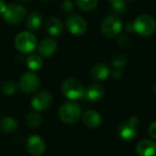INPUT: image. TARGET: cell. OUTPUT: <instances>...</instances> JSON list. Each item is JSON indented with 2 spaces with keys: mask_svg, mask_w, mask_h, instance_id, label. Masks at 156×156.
<instances>
[{
  "mask_svg": "<svg viewBox=\"0 0 156 156\" xmlns=\"http://www.w3.org/2000/svg\"><path fill=\"white\" fill-rule=\"evenodd\" d=\"M156 22L152 17L143 14L135 19L133 22V30L142 37H149L154 33Z\"/></svg>",
  "mask_w": 156,
  "mask_h": 156,
  "instance_id": "1",
  "label": "cell"
},
{
  "mask_svg": "<svg viewBox=\"0 0 156 156\" xmlns=\"http://www.w3.org/2000/svg\"><path fill=\"white\" fill-rule=\"evenodd\" d=\"M122 20L118 16H108L101 23L102 33L108 38L118 36L122 30Z\"/></svg>",
  "mask_w": 156,
  "mask_h": 156,
  "instance_id": "5",
  "label": "cell"
},
{
  "mask_svg": "<svg viewBox=\"0 0 156 156\" xmlns=\"http://www.w3.org/2000/svg\"><path fill=\"white\" fill-rule=\"evenodd\" d=\"M105 94V88L102 85L93 84L85 89L84 97L90 102H98L101 100Z\"/></svg>",
  "mask_w": 156,
  "mask_h": 156,
  "instance_id": "13",
  "label": "cell"
},
{
  "mask_svg": "<svg viewBox=\"0 0 156 156\" xmlns=\"http://www.w3.org/2000/svg\"><path fill=\"white\" fill-rule=\"evenodd\" d=\"M152 90H153V93H154V95L156 96V84L153 86V88H152Z\"/></svg>",
  "mask_w": 156,
  "mask_h": 156,
  "instance_id": "32",
  "label": "cell"
},
{
  "mask_svg": "<svg viewBox=\"0 0 156 156\" xmlns=\"http://www.w3.org/2000/svg\"><path fill=\"white\" fill-rule=\"evenodd\" d=\"M111 76L114 78V79H119V78H121V76H122V73L119 69H117L111 73Z\"/></svg>",
  "mask_w": 156,
  "mask_h": 156,
  "instance_id": "29",
  "label": "cell"
},
{
  "mask_svg": "<svg viewBox=\"0 0 156 156\" xmlns=\"http://www.w3.org/2000/svg\"><path fill=\"white\" fill-rule=\"evenodd\" d=\"M43 1H50V0H43Z\"/></svg>",
  "mask_w": 156,
  "mask_h": 156,
  "instance_id": "35",
  "label": "cell"
},
{
  "mask_svg": "<svg viewBox=\"0 0 156 156\" xmlns=\"http://www.w3.org/2000/svg\"><path fill=\"white\" fill-rule=\"evenodd\" d=\"M108 1H110V2L112 3V2H116V1H118V0H108Z\"/></svg>",
  "mask_w": 156,
  "mask_h": 156,
  "instance_id": "34",
  "label": "cell"
},
{
  "mask_svg": "<svg viewBox=\"0 0 156 156\" xmlns=\"http://www.w3.org/2000/svg\"><path fill=\"white\" fill-rule=\"evenodd\" d=\"M7 9V4L4 0H0V14H3Z\"/></svg>",
  "mask_w": 156,
  "mask_h": 156,
  "instance_id": "30",
  "label": "cell"
},
{
  "mask_svg": "<svg viewBox=\"0 0 156 156\" xmlns=\"http://www.w3.org/2000/svg\"><path fill=\"white\" fill-rule=\"evenodd\" d=\"M16 48L23 53H30L37 47L36 36L30 31H22L16 36Z\"/></svg>",
  "mask_w": 156,
  "mask_h": 156,
  "instance_id": "4",
  "label": "cell"
},
{
  "mask_svg": "<svg viewBox=\"0 0 156 156\" xmlns=\"http://www.w3.org/2000/svg\"><path fill=\"white\" fill-rule=\"evenodd\" d=\"M46 146L44 140L38 135H32L30 136L27 140V150L28 151L34 155V156H40L43 154L45 151Z\"/></svg>",
  "mask_w": 156,
  "mask_h": 156,
  "instance_id": "10",
  "label": "cell"
},
{
  "mask_svg": "<svg viewBox=\"0 0 156 156\" xmlns=\"http://www.w3.org/2000/svg\"><path fill=\"white\" fill-rule=\"evenodd\" d=\"M112 9L117 13H122L126 10L127 6L123 0H118L116 2H112Z\"/></svg>",
  "mask_w": 156,
  "mask_h": 156,
  "instance_id": "25",
  "label": "cell"
},
{
  "mask_svg": "<svg viewBox=\"0 0 156 156\" xmlns=\"http://www.w3.org/2000/svg\"><path fill=\"white\" fill-rule=\"evenodd\" d=\"M136 151L140 156H154L156 154V143L151 140H142L137 144Z\"/></svg>",
  "mask_w": 156,
  "mask_h": 156,
  "instance_id": "15",
  "label": "cell"
},
{
  "mask_svg": "<svg viewBox=\"0 0 156 156\" xmlns=\"http://www.w3.org/2000/svg\"><path fill=\"white\" fill-rule=\"evenodd\" d=\"M42 23V19H41V15L39 13V12H31L28 19H27V21H26V25H27V28L30 30H32V31H36L40 29L41 25Z\"/></svg>",
  "mask_w": 156,
  "mask_h": 156,
  "instance_id": "18",
  "label": "cell"
},
{
  "mask_svg": "<svg viewBox=\"0 0 156 156\" xmlns=\"http://www.w3.org/2000/svg\"><path fill=\"white\" fill-rule=\"evenodd\" d=\"M18 89H19V85L16 82L12 81V80H9V81L4 82V84L1 87L2 92L5 95H8V96L14 95L17 92Z\"/></svg>",
  "mask_w": 156,
  "mask_h": 156,
  "instance_id": "22",
  "label": "cell"
},
{
  "mask_svg": "<svg viewBox=\"0 0 156 156\" xmlns=\"http://www.w3.org/2000/svg\"><path fill=\"white\" fill-rule=\"evenodd\" d=\"M27 123L30 127L36 128L41 123V117L37 112H30L27 117Z\"/></svg>",
  "mask_w": 156,
  "mask_h": 156,
  "instance_id": "23",
  "label": "cell"
},
{
  "mask_svg": "<svg viewBox=\"0 0 156 156\" xmlns=\"http://www.w3.org/2000/svg\"><path fill=\"white\" fill-rule=\"evenodd\" d=\"M118 42L121 47H128V45H129V43H130V41L129 39V37H127V36H121L119 39Z\"/></svg>",
  "mask_w": 156,
  "mask_h": 156,
  "instance_id": "27",
  "label": "cell"
},
{
  "mask_svg": "<svg viewBox=\"0 0 156 156\" xmlns=\"http://www.w3.org/2000/svg\"><path fill=\"white\" fill-rule=\"evenodd\" d=\"M101 116L96 110H87L83 116V121L85 125L88 128L95 129L101 124Z\"/></svg>",
  "mask_w": 156,
  "mask_h": 156,
  "instance_id": "16",
  "label": "cell"
},
{
  "mask_svg": "<svg viewBox=\"0 0 156 156\" xmlns=\"http://www.w3.org/2000/svg\"><path fill=\"white\" fill-rule=\"evenodd\" d=\"M110 67L105 62H99L92 66L89 72V75L94 81H103L109 76Z\"/></svg>",
  "mask_w": 156,
  "mask_h": 156,
  "instance_id": "11",
  "label": "cell"
},
{
  "mask_svg": "<svg viewBox=\"0 0 156 156\" xmlns=\"http://www.w3.org/2000/svg\"><path fill=\"white\" fill-rule=\"evenodd\" d=\"M25 17L26 9L23 6L19 4H11L7 6V9L3 13L4 20L11 25L20 24L21 21H23Z\"/></svg>",
  "mask_w": 156,
  "mask_h": 156,
  "instance_id": "6",
  "label": "cell"
},
{
  "mask_svg": "<svg viewBox=\"0 0 156 156\" xmlns=\"http://www.w3.org/2000/svg\"><path fill=\"white\" fill-rule=\"evenodd\" d=\"M126 64H127V57H125L124 55L118 54L112 60V65L116 69H121L125 67Z\"/></svg>",
  "mask_w": 156,
  "mask_h": 156,
  "instance_id": "24",
  "label": "cell"
},
{
  "mask_svg": "<svg viewBox=\"0 0 156 156\" xmlns=\"http://www.w3.org/2000/svg\"><path fill=\"white\" fill-rule=\"evenodd\" d=\"M128 1H133V0H128Z\"/></svg>",
  "mask_w": 156,
  "mask_h": 156,
  "instance_id": "36",
  "label": "cell"
},
{
  "mask_svg": "<svg viewBox=\"0 0 156 156\" xmlns=\"http://www.w3.org/2000/svg\"><path fill=\"white\" fill-rule=\"evenodd\" d=\"M52 96L48 91L38 92L31 99V106L37 111H44L52 104Z\"/></svg>",
  "mask_w": 156,
  "mask_h": 156,
  "instance_id": "9",
  "label": "cell"
},
{
  "mask_svg": "<svg viewBox=\"0 0 156 156\" xmlns=\"http://www.w3.org/2000/svg\"><path fill=\"white\" fill-rule=\"evenodd\" d=\"M119 135L124 140H132L137 135L136 124L130 119L121 123L119 127Z\"/></svg>",
  "mask_w": 156,
  "mask_h": 156,
  "instance_id": "14",
  "label": "cell"
},
{
  "mask_svg": "<svg viewBox=\"0 0 156 156\" xmlns=\"http://www.w3.org/2000/svg\"><path fill=\"white\" fill-rule=\"evenodd\" d=\"M62 91L63 96L71 100L79 99L84 97L85 89L83 85L74 78H68L62 85Z\"/></svg>",
  "mask_w": 156,
  "mask_h": 156,
  "instance_id": "3",
  "label": "cell"
},
{
  "mask_svg": "<svg viewBox=\"0 0 156 156\" xmlns=\"http://www.w3.org/2000/svg\"><path fill=\"white\" fill-rule=\"evenodd\" d=\"M18 128V121L11 117H6L0 121V129L6 133H12Z\"/></svg>",
  "mask_w": 156,
  "mask_h": 156,
  "instance_id": "19",
  "label": "cell"
},
{
  "mask_svg": "<svg viewBox=\"0 0 156 156\" xmlns=\"http://www.w3.org/2000/svg\"><path fill=\"white\" fill-rule=\"evenodd\" d=\"M75 2L79 9L87 12L93 11L98 6V0H75Z\"/></svg>",
  "mask_w": 156,
  "mask_h": 156,
  "instance_id": "21",
  "label": "cell"
},
{
  "mask_svg": "<svg viewBox=\"0 0 156 156\" xmlns=\"http://www.w3.org/2000/svg\"><path fill=\"white\" fill-rule=\"evenodd\" d=\"M82 115L81 107L73 102H66L62 104L59 110L61 120L65 124H73L79 120Z\"/></svg>",
  "mask_w": 156,
  "mask_h": 156,
  "instance_id": "2",
  "label": "cell"
},
{
  "mask_svg": "<svg viewBox=\"0 0 156 156\" xmlns=\"http://www.w3.org/2000/svg\"><path fill=\"white\" fill-rule=\"evenodd\" d=\"M57 49H58V42L52 38L44 39L38 45L39 54L43 57H50L53 55L56 52Z\"/></svg>",
  "mask_w": 156,
  "mask_h": 156,
  "instance_id": "12",
  "label": "cell"
},
{
  "mask_svg": "<svg viewBox=\"0 0 156 156\" xmlns=\"http://www.w3.org/2000/svg\"><path fill=\"white\" fill-rule=\"evenodd\" d=\"M149 134L151 138L156 139V121L152 122L149 127Z\"/></svg>",
  "mask_w": 156,
  "mask_h": 156,
  "instance_id": "28",
  "label": "cell"
},
{
  "mask_svg": "<svg viewBox=\"0 0 156 156\" xmlns=\"http://www.w3.org/2000/svg\"><path fill=\"white\" fill-rule=\"evenodd\" d=\"M45 28L47 32L51 36H58L62 32V22L54 18V17H49L46 20Z\"/></svg>",
  "mask_w": 156,
  "mask_h": 156,
  "instance_id": "17",
  "label": "cell"
},
{
  "mask_svg": "<svg viewBox=\"0 0 156 156\" xmlns=\"http://www.w3.org/2000/svg\"><path fill=\"white\" fill-rule=\"evenodd\" d=\"M127 30L128 31H133V22H129L127 24Z\"/></svg>",
  "mask_w": 156,
  "mask_h": 156,
  "instance_id": "31",
  "label": "cell"
},
{
  "mask_svg": "<svg viewBox=\"0 0 156 156\" xmlns=\"http://www.w3.org/2000/svg\"><path fill=\"white\" fill-rule=\"evenodd\" d=\"M154 156H156V154H155V155H154Z\"/></svg>",
  "mask_w": 156,
  "mask_h": 156,
  "instance_id": "37",
  "label": "cell"
},
{
  "mask_svg": "<svg viewBox=\"0 0 156 156\" xmlns=\"http://www.w3.org/2000/svg\"><path fill=\"white\" fill-rule=\"evenodd\" d=\"M40 87V77L31 72L25 73L20 79L19 87L25 94H31L35 92Z\"/></svg>",
  "mask_w": 156,
  "mask_h": 156,
  "instance_id": "7",
  "label": "cell"
},
{
  "mask_svg": "<svg viewBox=\"0 0 156 156\" xmlns=\"http://www.w3.org/2000/svg\"><path fill=\"white\" fill-rule=\"evenodd\" d=\"M19 1H20V2H28L29 0H19Z\"/></svg>",
  "mask_w": 156,
  "mask_h": 156,
  "instance_id": "33",
  "label": "cell"
},
{
  "mask_svg": "<svg viewBox=\"0 0 156 156\" xmlns=\"http://www.w3.org/2000/svg\"><path fill=\"white\" fill-rule=\"evenodd\" d=\"M62 8L65 12H68V13L73 10V5L71 2V0H64L63 3L62 4Z\"/></svg>",
  "mask_w": 156,
  "mask_h": 156,
  "instance_id": "26",
  "label": "cell"
},
{
  "mask_svg": "<svg viewBox=\"0 0 156 156\" xmlns=\"http://www.w3.org/2000/svg\"><path fill=\"white\" fill-rule=\"evenodd\" d=\"M27 66L32 71H38L43 66L42 58L38 54H31L27 59Z\"/></svg>",
  "mask_w": 156,
  "mask_h": 156,
  "instance_id": "20",
  "label": "cell"
},
{
  "mask_svg": "<svg viewBox=\"0 0 156 156\" xmlns=\"http://www.w3.org/2000/svg\"><path fill=\"white\" fill-rule=\"evenodd\" d=\"M66 28L67 30L73 35L80 36L83 35L87 29V25L86 20L78 15H73L70 16L66 20Z\"/></svg>",
  "mask_w": 156,
  "mask_h": 156,
  "instance_id": "8",
  "label": "cell"
}]
</instances>
